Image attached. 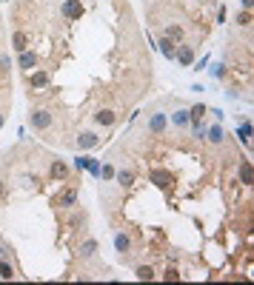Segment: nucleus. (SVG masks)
I'll return each instance as SVG.
<instances>
[{
  "label": "nucleus",
  "mask_w": 254,
  "mask_h": 285,
  "mask_svg": "<svg viewBox=\"0 0 254 285\" xmlns=\"http://www.w3.org/2000/svg\"><path fill=\"white\" fill-rule=\"evenodd\" d=\"M29 125H32L35 131H49V128H52V112H46V109H32Z\"/></svg>",
  "instance_id": "f257e3e1"
},
{
  "label": "nucleus",
  "mask_w": 254,
  "mask_h": 285,
  "mask_svg": "<svg viewBox=\"0 0 254 285\" xmlns=\"http://www.w3.org/2000/svg\"><path fill=\"white\" fill-rule=\"evenodd\" d=\"M60 11H63V17H66V20H80L83 11H86V9H83L80 0H63Z\"/></svg>",
  "instance_id": "f03ea898"
},
{
  "label": "nucleus",
  "mask_w": 254,
  "mask_h": 285,
  "mask_svg": "<svg viewBox=\"0 0 254 285\" xmlns=\"http://www.w3.org/2000/svg\"><path fill=\"white\" fill-rule=\"evenodd\" d=\"M174 60H177L180 66H191V63H194V46L177 43V49H174Z\"/></svg>",
  "instance_id": "7ed1b4c3"
},
{
  "label": "nucleus",
  "mask_w": 254,
  "mask_h": 285,
  "mask_svg": "<svg viewBox=\"0 0 254 285\" xmlns=\"http://www.w3.org/2000/svg\"><path fill=\"white\" fill-rule=\"evenodd\" d=\"M166 125H169V117H166L163 112H154L149 117V134H163Z\"/></svg>",
  "instance_id": "20e7f679"
},
{
  "label": "nucleus",
  "mask_w": 254,
  "mask_h": 285,
  "mask_svg": "<svg viewBox=\"0 0 254 285\" xmlns=\"http://www.w3.org/2000/svg\"><path fill=\"white\" fill-rule=\"evenodd\" d=\"M74 203H77V188H63L60 197H55V205H60V208H71Z\"/></svg>",
  "instance_id": "39448f33"
},
{
  "label": "nucleus",
  "mask_w": 254,
  "mask_h": 285,
  "mask_svg": "<svg viewBox=\"0 0 254 285\" xmlns=\"http://www.w3.org/2000/svg\"><path fill=\"white\" fill-rule=\"evenodd\" d=\"M17 66L23 68V71L37 68V55H35V52H29V49H26V52H20V55H17Z\"/></svg>",
  "instance_id": "423d86ee"
},
{
  "label": "nucleus",
  "mask_w": 254,
  "mask_h": 285,
  "mask_svg": "<svg viewBox=\"0 0 254 285\" xmlns=\"http://www.w3.org/2000/svg\"><path fill=\"white\" fill-rule=\"evenodd\" d=\"M94 146H100L97 131H80L77 134V148H94Z\"/></svg>",
  "instance_id": "0eeeda50"
},
{
  "label": "nucleus",
  "mask_w": 254,
  "mask_h": 285,
  "mask_svg": "<svg viewBox=\"0 0 254 285\" xmlns=\"http://www.w3.org/2000/svg\"><path fill=\"white\" fill-rule=\"evenodd\" d=\"M52 77H49V71H29V86L32 89H46Z\"/></svg>",
  "instance_id": "6e6552de"
},
{
  "label": "nucleus",
  "mask_w": 254,
  "mask_h": 285,
  "mask_svg": "<svg viewBox=\"0 0 254 285\" xmlns=\"http://www.w3.org/2000/svg\"><path fill=\"white\" fill-rule=\"evenodd\" d=\"M117 114L112 112V109H97V114H94V123L103 125V128H109V125H115Z\"/></svg>",
  "instance_id": "1a4fd4ad"
},
{
  "label": "nucleus",
  "mask_w": 254,
  "mask_h": 285,
  "mask_svg": "<svg viewBox=\"0 0 254 285\" xmlns=\"http://www.w3.org/2000/svg\"><path fill=\"white\" fill-rule=\"evenodd\" d=\"M49 177H52V180H66V177H69V166H66L63 160H55L52 169H49Z\"/></svg>",
  "instance_id": "9d476101"
},
{
  "label": "nucleus",
  "mask_w": 254,
  "mask_h": 285,
  "mask_svg": "<svg viewBox=\"0 0 254 285\" xmlns=\"http://www.w3.org/2000/svg\"><path fill=\"white\" fill-rule=\"evenodd\" d=\"M115 251L120 257H128V251H131V239L128 234H115Z\"/></svg>",
  "instance_id": "9b49d317"
},
{
  "label": "nucleus",
  "mask_w": 254,
  "mask_h": 285,
  "mask_svg": "<svg viewBox=\"0 0 254 285\" xmlns=\"http://www.w3.org/2000/svg\"><path fill=\"white\" fill-rule=\"evenodd\" d=\"M240 182H243V185H252V182H254V166H252V160H243V163H240Z\"/></svg>",
  "instance_id": "f8f14e48"
},
{
  "label": "nucleus",
  "mask_w": 254,
  "mask_h": 285,
  "mask_svg": "<svg viewBox=\"0 0 254 285\" xmlns=\"http://www.w3.org/2000/svg\"><path fill=\"white\" fill-rule=\"evenodd\" d=\"M160 55L166 57V60H174V49H177V43H172V40H169V37H166V34H163L160 37Z\"/></svg>",
  "instance_id": "ddd939ff"
},
{
  "label": "nucleus",
  "mask_w": 254,
  "mask_h": 285,
  "mask_svg": "<svg viewBox=\"0 0 254 285\" xmlns=\"http://www.w3.org/2000/svg\"><path fill=\"white\" fill-rule=\"evenodd\" d=\"M77 254H80V260H92L94 254H97V239H86Z\"/></svg>",
  "instance_id": "4468645a"
},
{
  "label": "nucleus",
  "mask_w": 254,
  "mask_h": 285,
  "mask_svg": "<svg viewBox=\"0 0 254 285\" xmlns=\"http://www.w3.org/2000/svg\"><path fill=\"white\" fill-rule=\"evenodd\" d=\"M12 43H14L12 49L17 52V55H20V52H26V49H29V34H26V32H14Z\"/></svg>",
  "instance_id": "2eb2a0df"
},
{
  "label": "nucleus",
  "mask_w": 254,
  "mask_h": 285,
  "mask_svg": "<svg viewBox=\"0 0 254 285\" xmlns=\"http://www.w3.org/2000/svg\"><path fill=\"white\" fill-rule=\"evenodd\" d=\"M149 177H151V182L160 185V188H169V182H172V174H169V171H151Z\"/></svg>",
  "instance_id": "dca6fc26"
},
{
  "label": "nucleus",
  "mask_w": 254,
  "mask_h": 285,
  "mask_svg": "<svg viewBox=\"0 0 254 285\" xmlns=\"http://www.w3.org/2000/svg\"><path fill=\"white\" fill-rule=\"evenodd\" d=\"M172 125L186 128V125H189V109H177V112L172 114Z\"/></svg>",
  "instance_id": "f3484780"
},
{
  "label": "nucleus",
  "mask_w": 254,
  "mask_h": 285,
  "mask_svg": "<svg viewBox=\"0 0 254 285\" xmlns=\"http://www.w3.org/2000/svg\"><path fill=\"white\" fill-rule=\"evenodd\" d=\"M115 180H117V185H123V188H128L131 182H134V171H115Z\"/></svg>",
  "instance_id": "a211bd4d"
},
{
  "label": "nucleus",
  "mask_w": 254,
  "mask_h": 285,
  "mask_svg": "<svg viewBox=\"0 0 254 285\" xmlns=\"http://www.w3.org/2000/svg\"><path fill=\"white\" fill-rule=\"evenodd\" d=\"M166 37H169L172 43H180V40H183V26H177V23L166 26Z\"/></svg>",
  "instance_id": "6ab92c4d"
},
{
  "label": "nucleus",
  "mask_w": 254,
  "mask_h": 285,
  "mask_svg": "<svg viewBox=\"0 0 254 285\" xmlns=\"http://www.w3.org/2000/svg\"><path fill=\"white\" fill-rule=\"evenodd\" d=\"M206 106H203V103H197V106H191V109H189V123H197V120H203V117H206Z\"/></svg>",
  "instance_id": "aec40b11"
},
{
  "label": "nucleus",
  "mask_w": 254,
  "mask_h": 285,
  "mask_svg": "<svg viewBox=\"0 0 254 285\" xmlns=\"http://www.w3.org/2000/svg\"><path fill=\"white\" fill-rule=\"evenodd\" d=\"M134 277H137V280H143V283H146V280H154V277H157V274H154V268H151V265H137V271H134Z\"/></svg>",
  "instance_id": "412c9836"
},
{
  "label": "nucleus",
  "mask_w": 254,
  "mask_h": 285,
  "mask_svg": "<svg viewBox=\"0 0 254 285\" xmlns=\"http://www.w3.org/2000/svg\"><path fill=\"white\" fill-rule=\"evenodd\" d=\"M206 140H211V143H223V125H211V128H206Z\"/></svg>",
  "instance_id": "4be33fe9"
},
{
  "label": "nucleus",
  "mask_w": 254,
  "mask_h": 285,
  "mask_svg": "<svg viewBox=\"0 0 254 285\" xmlns=\"http://www.w3.org/2000/svg\"><path fill=\"white\" fill-rule=\"evenodd\" d=\"M0 280H14V268L9 260H0Z\"/></svg>",
  "instance_id": "5701e85b"
},
{
  "label": "nucleus",
  "mask_w": 254,
  "mask_h": 285,
  "mask_svg": "<svg viewBox=\"0 0 254 285\" xmlns=\"http://www.w3.org/2000/svg\"><path fill=\"white\" fill-rule=\"evenodd\" d=\"M237 134H240V140L246 143V146H249V143H252V123L246 120V123H243L240 128H237Z\"/></svg>",
  "instance_id": "b1692460"
},
{
  "label": "nucleus",
  "mask_w": 254,
  "mask_h": 285,
  "mask_svg": "<svg viewBox=\"0 0 254 285\" xmlns=\"http://www.w3.org/2000/svg\"><path fill=\"white\" fill-rule=\"evenodd\" d=\"M208 74H211L214 80H223L226 77V66H223V63H214V66L208 68Z\"/></svg>",
  "instance_id": "393cba45"
},
{
  "label": "nucleus",
  "mask_w": 254,
  "mask_h": 285,
  "mask_svg": "<svg viewBox=\"0 0 254 285\" xmlns=\"http://www.w3.org/2000/svg\"><path fill=\"white\" fill-rule=\"evenodd\" d=\"M9 71H12V57L0 55V74H9Z\"/></svg>",
  "instance_id": "a878e982"
},
{
  "label": "nucleus",
  "mask_w": 254,
  "mask_h": 285,
  "mask_svg": "<svg viewBox=\"0 0 254 285\" xmlns=\"http://www.w3.org/2000/svg\"><path fill=\"white\" fill-rule=\"evenodd\" d=\"M237 23L249 29V26H252V11H249V9H246V11H240V14H237Z\"/></svg>",
  "instance_id": "bb28decb"
},
{
  "label": "nucleus",
  "mask_w": 254,
  "mask_h": 285,
  "mask_svg": "<svg viewBox=\"0 0 254 285\" xmlns=\"http://www.w3.org/2000/svg\"><path fill=\"white\" fill-rule=\"evenodd\" d=\"M100 177L112 180V177H115V169H112V166H100Z\"/></svg>",
  "instance_id": "cd10ccee"
},
{
  "label": "nucleus",
  "mask_w": 254,
  "mask_h": 285,
  "mask_svg": "<svg viewBox=\"0 0 254 285\" xmlns=\"http://www.w3.org/2000/svg\"><path fill=\"white\" fill-rule=\"evenodd\" d=\"M166 280H180V274H177V268H172V265H169V271H166Z\"/></svg>",
  "instance_id": "c85d7f7f"
},
{
  "label": "nucleus",
  "mask_w": 254,
  "mask_h": 285,
  "mask_svg": "<svg viewBox=\"0 0 254 285\" xmlns=\"http://www.w3.org/2000/svg\"><path fill=\"white\" fill-rule=\"evenodd\" d=\"M240 3H243V9H249V11H252V6H254V0H240Z\"/></svg>",
  "instance_id": "c756f323"
},
{
  "label": "nucleus",
  "mask_w": 254,
  "mask_h": 285,
  "mask_svg": "<svg viewBox=\"0 0 254 285\" xmlns=\"http://www.w3.org/2000/svg\"><path fill=\"white\" fill-rule=\"evenodd\" d=\"M3 197H6V182L0 180V200H3Z\"/></svg>",
  "instance_id": "7c9ffc66"
},
{
  "label": "nucleus",
  "mask_w": 254,
  "mask_h": 285,
  "mask_svg": "<svg viewBox=\"0 0 254 285\" xmlns=\"http://www.w3.org/2000/svg\"><path fill=\"white\" fill-rule=\"evenodd\" d=\"M3 123H6V112H0V128H3Z\"/></svg>",
  "instance_id": "2f4dec72"
}]
</instances>
